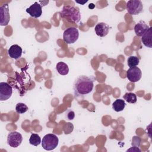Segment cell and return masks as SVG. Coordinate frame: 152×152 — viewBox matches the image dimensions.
<instances>
[{"label": "cell", "mask_w": 152, "mask_h": 152, "mask_svg": "<svg viewBox=\"0 0 152 152\" xmlns=\"http://www.w3.org/2000/svg\"><path fill=\"white\" fill-rule=\"evenodd\" d=\"M95 80L96 78L93 76H78L73 85L75 97H82L90 93L93 91Z\"/></svg>", "instance_id": "6da1fadb"}, {"label": "cell", "mask_w": 152, "mask_h": 152, "mask_svg": "<svg viewBox=\"0 0 152 152\" xmlns=\"http://www.w3.org/2000/svg\"><path fill=\"white\" fill-rule=\"evenodd\" d=\"M61 18L66 19L68 21L78 23L81 20V13L78 8L71 6H64L59 12Z\"/></svg>", "instance_id": "7a4b0ae2"}, {"label": "cell", "mask_w": 152, "mask_h": 152, "mask_svg": "<svg viewBox=\"0 0 152 152\" xmlns=\"http://www.w3.org/2000/svg\"><path fill=\"white\" fill-rule=\"evenodd\" d=\"M41 143L43 149L47 151H50L57 147L59 143V139L53 134H48L43 137Z\"/></svg>", "instance_id": "3957f363"}, {"label": "cell", "mask_w": 152, "mask_h": 152, "mask_svg": "<svg viewBox=\"0 0 152 152\" xmlns=\"http://www.w3.org/2000/svg\"><path fill=\"white\" fill-rule=\"evenodd\" d=\"M79 32L78 29L74 27H70L66 28L63 34V40L67 44L75 43L78 39Z\"/></svg>", "instance_id": "277c9868"}, {"label": "cell", "mask_w": 152, "mask_h": 152, "mask_svg": "<svg viewBox=\"0 0 152 152\" xmlns=\"http://www.w3.org/2000/svg\"><path fill=\"white\" fill-rule=\"evenodd\" d=\"M143 5L140 0H129L126 3V8L131 15H138L143 11Z\"/></svg>", "instance_id": "5b68a950"}, {"label": "cell", "mask_w": 152, "mask_h": 152, "mask_svg": "<svg viewBox=\"0 0 152 152\" xmlns=\"http://www.w3.org/2000/svg\"><path fill=\"white\" fill-rule=\"evenodd\" d=\"M22 141V135L17 131H12L9 133L7 136V143L11 147H18L21 144Z\"/></svg>", "instance_id": "8992f818"}, {"label": "cell", "mask_w": 152, "mask_h": 152, "mask_svg": "<svg viewBox=\"0 0 152 152\" xmlns=\"http://www.w3.org/2000/svg\"><path fill=\"white\" fill-rule=\"evenodd\" d=\"M12 93V88L6 82L0 83V100L5 101L10 99Z\"/></svg>", "instance_id": "52a82bcc"}, {"label": "cell", "mask_w": 152, "mask_h": 152, "mask_svg": "<svg viewBox=\"0 0 152 152\" xmlns=\"http://www.w3.org/2000/svg\"><path fill=\"white\" fill-rule=\"evenodd\" d=\"M141 71L137 66L129 68L126 72V77L129 81L132 83H136L141 78Z\"/></svg>", "instance_id": "ba28073f"}, {"label": "cell", "mask_w": 152, "mask_h": 152, "mask_svg": "<svg viewBox=\"0 0 152 152\" xmlns=\"http://www.w3.org/2000/svg\"><path fill=\"white\" fill-rule=\"evenodd\" d=\"M10 20L9 7L8 4H5L0 7V25L5 26L8 25Z\"/></svg>", "instance_id": "9c48e42d"}, {"label": "cell", "mask_w": 152, "mask_h": 152, "mask_svg": "<svg viewBox=\"0 0 152 152\" xmlns=\"http://www.w3.org/2000/svg\"><path fill=\"white\" fill-rule=\"evenodd\" d=\"M26 11L31 17L38 18L40 17L42 14V7L37 2H35L29 8H27Z\"/></svg>", "instance_id": "30bf717a"}, {"label": "cell", "mask_w": 152, "mask_h": 152, "mask_svg": "<svg viewBox=\"0 0 152 152\" xmlns=\"http://www.w3.org/2000/svg\"><path fill=\"white\" fill-rule=\"evenodd\" d=\"M110 27L109 25L105 23H99L94 27V31L96 34L100 37L106 36L109 31Z\"/></svg>", "instance_id": "8fae6325"}, {"label": "cell", "mask_w": 152, "mask_h": 152, "mask_svg": "<svg viewBox=\"0 0 152 152\" xmlns=\"http://www.w3.org/2000/svg\"><path fill=\"white\" fill-rule=\"evenodd\" d=\"M22 48L18 45H13L10 47L8 50V56L14 59H18L22 55Z\"/></svg>", "instance_id": "7c38bea8"}, {"label": "cell", "mask_w": 152, "mask_h": 152, "mask_svg": "<svg viewBox=\"0 0 152 152\" xmlns=\"http://www.w3.org/2000/svg\"><path fill=\"white\" fill-rule=\"evenodd\" d=\"M141 41L143 45L149 48H152V28L149 27L148 29L142 35Z\"/></svg>", "instance_id": "4fadbf2b"}, {"label": "cell", "mask_w": 152, "mask_h": 152, "mask_svg": "<svg viewBox=\"0 0 152 152\" xmlns=\"http://www.w3.org/2000/svg\"><path fill=\"white\" fill-rule=\"evenodd\" d=\"M148 25L142 20L140 21L134 27V31L136 35L138 37L142 36V35L148 29Z\"/></svg>", "instance_id": "5bb4252c"}, {"label": "cell", "mask_w": 152, "mask_h": 152, "mask_svg": "<svg viewBox=\"0 0 152 152\" xmlns=\"http://www.w3.org/2000/svg\"><path fill=\"white\" fill-rule=\"evenodd\" d=\"M57 72L61 75H66L69 72V68L66 64L64 62H59L56 65Z\"/></svg>", "instance_id": "9a60e30c"}, {"label": "cell", "mask_w": 152, "mask_h": 152, "mask_svg": "<svg viewBox=\"0 0 152 152\" xmlns=\"http://www.w3.org/2000/svg\"><path fill=\"white\" fill-rule=\"evenodd\" d=\"M126 106L124 100L118 99L112 103V109L116 112L122 111Z\"/></svg>", "instance_id": "2e32d148"}, {"label": "cell", "mask_w": 152, "mask_h": 152, "mask_svg": "<svg viewBox=\"0 0 152 152\" xmlns=\"http://www.w3.org/2000/svg\"><path fill=\"white\" fill-rule=\"evenodd\" d=\"M123 98L129 103H135L137 100V96L134 93H126L124 95Z\"/></svg>", "instance_id": "e0dca14e"}, {"label": "cell", "mask_w": 152, "mask_h": 152, "mask_svg": "<svg viewBox=\"0 0 152 152\" xmlns=\"http://www.w3.org/2000/svg\"><path fill=\"white\" fill-rule=\"evenodd\" d=\"M29 142L34 146H37L41 143V138L37 134H31L29 138Z\"/></svg>", "instance_id": "ac0fdd59"}, {"label": "cell", "mask_w": 152, "mask_h": 152, "mask_svg": "<svg viewBox=\"0 0 152 152\" xmlns=\"http://www.w3.org/2000/svg\"><path fill=\"white\" fill-rule=\"evenodd\" d=\"M139 62H140L139 58L135 56H130L129 57H128L127 59L128 65L129 68L137 66L139 64Z\"/></svg>", "instance_id": "d6986e66"}, {"label": "cell", "mask_w": 152, "mask_h": 152, "mask_svg": "<svg viewBox=\"0 0 152 152\" xmlns=\"http://www.w3.org/2000/svg\"><path fill=\"white\" fill-rule=\"evenodd\" d=\"M28 109L27 106L23 103H18L15 106V110L17 113L22 114L26 112Z\"/></svg>", "instance_id": "ffe728a7"}, {"label": "cell", "mask_w": 152, "mask_h": 152, "mask_svg": "<svg viewBox=\"0 0 152 152\" xmlns=\"http://www.w3.org/2000/svg\"><path fill=\"white\" fill-rule=\"evenodd\" d=\"M74 129V125L72 123L67 122L63 126V131L65 134H69L72 132Z\"/></svg>", "instance_id": "44dd1931"}, {"label": "cell", "mask_w": 152, "mask_h": 152, "mask_svg": "<svg viewBox=\"0 0 152 152\" xmlns=\"http://www.w3.org/2000/svg\"><path fill=\"white\" fill-rule=\"evenodd\" d=\"M65 117L67 119L72 120L75 118V113L73 110L71 109H68L65 113Z\"/></svg>", "instance_id": "7402d4cb"}, {"label": "cell", "mask_w": 152, "mask_h": 152, "mask_svg": "<svg viewBox=\"0 0 152 152\" xmlns=\"http://www.w3.org/2000/svg\"><path fill=\"white\" fill-rule=\"evenodd\" d=\"M140 141H141V140H140V137H134L133 138H132V144L134 145H136V146L139 147L140 145H138L137 142H140Z\"/></svg>", "instance_id": "603a6c76"}, {"label": "cell", "mask_w": 152, "mask_h": 152, "mask_svg": "<svg viewBox=\"0 0 152 152\" xmlns=\"http://www.w3.org/2000/svg\"><path fill=\"white\" fill-rule=\"evenodd\" d=\"M126 151H139V152H140L141 150L139 149V148L137 147H132L129 149L127 150Z\"/></svg>", "instance_id": "cb8c5ba5"}, {"label": "cell", "mask_w": 152, "mask_h": 152, "mask_svg": "<svg viewBox=\"0 0 152 152\" xmlns=\"http://www.w3.org/2000/svg\"><path fill=\"white\" fill-rule=\"evenodd\" d=\"M75 2L78 4H81V5H84V4L87 3L88 2V1H81V2H79V1H75Z\"/></svg>", "instance_id": "d4e9b609"}, {"label": "cell", "mask_w": 152, "mask_h": 152, "mask_svg": "<svg viewBox=\"0 0 152 152\" xmlns=\"http://www.w3.org/2000/svg\"><path fill=\"white\" fill-rule=\"evenodd\" d=\"M94 7H95V5H94L93 4H90L89 5V6H88V8H91V9H93V8H94Z\"/></svg>", "instance_id": "484cf974"}]
</instances>
